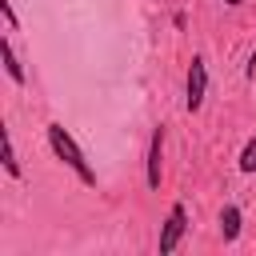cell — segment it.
<instances>
[{
	"instance_id": "3",
	"label": "cell",
	"mask_w": 256,
	"mask_h": 256,
	"mask_svg": "<svg viewBox=\"0 0 256 256\" xmlns=\"http://www.w3.org/2000/svg\"><path fill=\"white\" fill-rule=\"evenodd\" d=\"M184 228H188V212H184V204H172V212H168V220H164V228H160V256L176 252Z\"/></svg>"
},
{
	"instance_id": "8",
	"label": "cell",
	"mask_w": 256,
	"mask_h": 256,
	"mask_svg": "<svg viewBox=\"0 0 256 256\" xmlns=\"http://www.w3.org/2000/svg\"><path fill=\"white\" fill-rule=\"evenodd\" d=\"M240 172H256V136L244 144V152H240Z\"/></svg>"
},
{
	"instance_id": "1",
	"label": "cell",
	"mask_w": 256,
	"mask_h": 256,
	"mask_svg": "<svg viewBox=\"0 0 256 256\" xmlns=\"http://www.w3.org/2000/svg\"><path fill=\"white\" fill-rule=\"evenodd\" d=\"M48 144H52L56 160H64V164L76 172V180H80V184H96V172L88 168V160H84L80 144H76V140L64 132V124H48Z\"/></svg>"
},
{
	"instance_id": "6",
	"label": "cell",
	"mask_w": 256,
	"mask_h": 256,
	"mask_svg": "<svg viewBox=\"0 0 256 256\" xmlns=\"http://www.w3.org/2000/svg\"><path fill=\"white\" fill-rule=\"evenodd\" d=\"M220 236L224 240H236L240 236V208L236 204H224L220 208Z\"/></svg>"
},
{
	"instance_id": "2",
	"label": "cell",
	"mask_w": 256,
	"mask_h": 256,
	"mask_svg": "<svg viewBox=\"0 0 256 256\" xmlns=\"http://www.w3.org/2000/svg\"><path fill=\"white\" fill-rule=\"evenodd\" d=\"M204 92H208V68H204V56H192L188 64V80H184V108L196 112L204 104Z\"/></svg>"
},
{
	"instance_id": "9",
	"label": "cell",
	"mask_w": 256,
	"mask_h": 256,
	"mask_svg": "<svg viewBox=\"0 0 256 256\" xmlns=\"http://www.w3.org/2000/svg\"><path fill=\"white\" fill-rule=\"evenodd\" d=\"M0 12H4V20H8V28L16 32V12H12V0H0Z\"/></svg>"
},
{
	"instance_id": "5",
	"label": "cell",
	"mask_w": 256,
	"mask_h": 256,
	"mask_svg": "<svg viewBox=\"0 0 256 256\" xmlns=\"http://www.w3.org/2000/svg\"><path fill=\"white\" fill-rule=\"evenodd\" d=\"M0 56H4V72L12 76V84H24V64H20V56H16V48H12V40H4V44H0Z\"/></svg>"
},
{
	"instance_id": "4",
	"label": "cell",
	"mask_w": 256,
	"mask_h": 256,
	"mask_svg": "<svg viewBox=\"0 0 256 256\" xmlns=\"http://www.w3.org/2000/svg\"><path fill=\"white\" fill-rule=\"evenodd\" d=\"M160 160H164V128H156L148 144V188H160Z\"/></svg>"
},
{
	"instance_id": "10",
	"label": "cell",
	"mask_w": 256,
	"mask_h": 256,
	"mask_svg": "<svg viewBox=\"0 0 256 256\" xmlns=\"http://www.w3.org/2000/svg\"><path fill=\"white\" fill-rule=\"evenodd\" d=\"M224 4H232V8H236V4H244V0H224Z\"/></svg>"
},
{
	"instance_id": "7",
	"label": "cell",
	"mask_w": 256,
	"mask_h": 256,
	"mask_svg": "<svg viewBox=\"0 0 256 256\" xmlns=\"http://www.w3.org/2000/svg\"><path fill=\"white\" fill-rule=\"evenodd\" d=\"M4 168H8V176H20V160H16V148H12L8 132H4Z\"/></svg>"
}]
</instances>
